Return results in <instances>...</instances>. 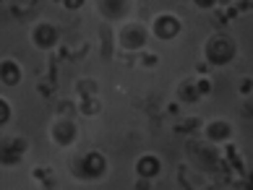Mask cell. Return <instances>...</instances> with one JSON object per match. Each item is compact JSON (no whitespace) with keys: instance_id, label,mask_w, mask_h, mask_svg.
I'll return each mask as SVG.
<instances>
[{"instance_id":"obj_1","label":"cell","mask_w":253,"mask_h":190,"mask_svg":"<svg viewBox=\"0 0 253 190\" xmlns=\"http://www.w3.org/2000/svg\"><path fill=\"white\" fill-rule=\"evenodd\" d=\"M107 169H110V161L102 151H86V154L79 159V164L73 172L81 180H86V183H97V180H102L107 175Z\"/></svg>"},{"instance_id":"obj_2","label":"cell","mask_w":253,"mask_h":190,"mask_svg":"<svg viewBox=\"0 0 253 190\" xmlns=\"http://www.w3.org/2000/svg\"><path fill=\"white\" fill-rule=\"evenodd\" d=\"M29 154V141L24 136L0 138V167H18Z\"/></svg>"},{"instance_id":"obj_3","label":"cell","mask_w":253,"mask_h":190,"mask_svg":"<svg viewBox=\"0 0 253 190\" xmlns=\"http://www.w3.org/2000/svg\"><path fill=\"white\" fill-rule=\"evenodd\" d=\"M50 141H52L55 146H60V149H71L79 141V125H76V120L55 115L52 122H50Z\"/></svg>"},{"instance_id":"obj_4","label":"cell","mask_w":253,"mask_h":190,"mask_svg":"<svg viewBox=\"0 0 253 190\" xmlns=\"http://www.w3.org/2000/svg\"><path fill=\"white\" fill-rule=\"evenodd\" d=\"M146 39H149V32H146V26L138 24V21H128V24L120 26V32H118V44H120V50H126V52L144 50Z\"/></svg>"},{"instance_id":"obj_5","label":"cell","mask_w":253,"mask_h":190,"mask_svg":"<svg viewBox=\"0 0 253 190\" xmlns=\"http://www.w3.org/2000/svg\"><path fill=\"white\" fill-rule=\"evenodd\" d=\"M32 42L37 50H42V52H50L55 50V47L60 44V32H58V26L50 24V21H40L32 29Z\"/></svg>"},{"instance_id":"obj_6","label":"cell","mask_w":253,"mask_h":190,"mask_svg":"<svg viewBox=\"0 0 253 190\" xmlns=\"http://www.w3.org/2000/svg\"><path fill=\"white\" fill-rule=\"evenodd\" d=\"M180 29H183L180 18L172 16V13H159V16H154V21H152V34L157 37V39H162V42L175 39V37L180 34Z\"/></svg>"},{"instance_id":"obj_7","label":"cell","mask_w":253,"mask_h":190,"mask_svg":"<svg viewBox=\"0 0 253 190\" xmlns=\"http://www.w3.org/2000/svg\"><path fill=\"white\" fill-rule=\"evenodd\" d=\"M133 172H136V177L154 180L159 172H162V159H159L157 154H141L133 164Z\"/></svg>"},{"instance_id":"obj_8","label":"cell","mask_w":253,"mask_h":190,"mask_svg":"<svg viewBox=\"0 0 253 190\" xmlns=\"http://www.w3.org/2000/svg\"><path fill=\"white\" fill-rule=\"evenodd\" d=\"M133 8V0H99V11L107 21H120Z\"/></svg>"},{"instance_id":"obj_9","label":"cell","mask_w":253,"mask_h":190,"mask_svg":"<svg viewBox=\"0 0 253 190\" xmlns=\"http://www.w3.org/2000/svg\"><path fill=\"white\" fill-rule=\"evenodd\" d=\"M21 65H18L13 58H3L0 60V83L3 86H8V89H13V86H18L21 83Z\"/></svg>"},{"instance_id":"obj_10","label":"cell","mask_w":253,"mask_h":190,"mask_svg":"<svg viewBox=\"0 0 253 190\" xmlns=\"http://www.w3.org/2000/svg\"><path fill=\"white\" fill-rule=\"evenodd\" d=\"M206 55H209L211 63H227L232 58V44L227 39H222V37H217V39H211L206 44Z\"/></svg>"},{"instance_id":"obj_11","label":"cell","mask_w":253,"mask_h":190,"mask_svg":"<svg viewBox=\"0 0 253 190\" xmlns=\"http://www.w3.org/2000/svg\"><path fill=\"white\" fill-rule=\"evenodd\" d=\"M76 97H79V99L99 97V83H97V78H91V76H86V78H79V81H76Z\"/></svg>"},{"instance_id":"obj_12","label":"cell","mask_w":253,"mask_h":190,"mask_svg":"<svg viewBox=\"0 0 253 190\" xmlns=\"http://www.w3.org/2000/svg\"><path fill=\"white\" fill-rule=\"evenodd\" d=\"M79 112L84 117H97L102 112V99L99 97H86V99H79Z\"/></svg>"},{"instance_id":"obj_13","label":"cell","mask_w":253,"mask_h":190,"mask_svg":"<svg viewBox=\"0 0 253 190\" xmlns=\"http://www.w3.org/2000/svg\"><path fill=\"white\" fill-rule=\"evenodd\" d=\"M206 133H209L211 141H224V138H230V125L227 122H211Z\"/></svg>"},{"instance_id":"obj_14","label":"cell","mask_w":253,"mask_h":190,"mask_svg":"<svg viewBox=\"0 0 253 190\" xmlns=\"http://www.w3.org/2000/svg\"><path fill=\"white\" fill-rule=\"evenodd\" d=\"M177 97H180L183 102H196V99H199V89L191 86V83L185 81V83H180V86H177Z\"/></svg>"},{"instance_id":"obj_15","label":"cell","mask_w":253,"mask_h":190,"mask_svg":"<svg viewBox=\"0 0 253 190\" xmlns=\"http://www.w3.org/2000/svg\"><path fill=\"white\" fill-rule=\"evenodd\" d=\"M34 177L40 180V183H42L44 188H55V172H52V169L40 167V169H34Z\"/></svg>"},{"instance_id":"obj_16","label":"cell","mask_w":253,"mask_h":190,"mask_svg":"<svg viewBox=\"0 0 253 190\" xmlns=\"http://www.w3.org/2000/svg\"><path fill=\"white\" fill-rule=\"evenodd\" d=\"M13 117V107H11V102H8L5 97H0V125H8Z\"/></svg>"},{"instance_id":"obj_17","label":"cell","mask_w":253,"mask_h":190,"mask_svg":"<svg viewBox=\"0 0 253 190\" xmlns=\"http://www.w3.org/2000/svg\"><path fill=\"white\" fill-rule=\"evenodd\" d=\"M76 110H79V104H71L68 99H65V102L58 104V117H71L73 120V112Z\"/></svg>"},{"instance_id":"obj_18","label":"cell","mask_w":253,"mask_h":190,"mask_svg":"<svg viewBox=\"0 0 253 190\" xmlns=\"http://www.w3.org/2000/svg\"><path fill=\"white\" fill-rule=\"evenodd\" d=\"M84 5H86V0H63V8H68V11H81Z\"/></svg>"},{"instance_id":"obj_19","label":"cell","mask_w":253,"mask_h":190,"mask_svg":"<svg viewBox=\"0 0 253 190\" xmlns=\"http://www.w3.org/2000/svg\"><path fill=\"white\" fill-rule=\"evenodd\" d=\"M154 185V180H144V177H138L136 183H133V190H152Z\"/></svg>"},{"instance_id":"obj_20","label":"cell","mask_w":253,"mask_h":190,"mask_svg":"<svg viewBox=\"0 0 253 190\" xmlns=\"http://www.w3.org/2000/svg\"><path fill=\"white\" fill-rule=\"evenodd\" d=\"M141 65H146V68H152V65H157V55H152V52H141Z\"/></svg>"},{"instance_id":"obj_21","label":"cell","mask_w":253,"mask_h":190,"mask_svg":"<svg viewBox=\"0 0 253 190\" xmlns=\"http://www.w3.org/2000/svg\"><path fill=\"white\" fill-rule=\"evenodd\" d=\"M196 89H199V94H206V91H209V81H199V83H196Z\"/></svg>"},{"instance_id":"obj_22","label":"cell","mask_w":253,"mask_h":190,"mask_svg":"<svg viewBox=\"0 0 253 190\" xmlns=\"http://www.w3.org/2000/svg\"><path fill=\"white\" fill-rule=\"evenodd\" d=\"M193 3L199 5V8H211V5H214V0H193Z\"/></svg>"},{"instance_id":"obj_23","label":"cell","mask_w":253,"mask_h":190,"mask_svg":"<svg viewBox=\"0 0 253 190\" xmlns=\"http://www.w3.org/2000/svg\"><path fill=\"white\" fill-rule=\"evenodd\" d=\"M55 3H63V0H55Z\"/></svg>"},{"instance_id":"obj_24","label":"cell","mask_w":253,"mask_h":190,"mask_svg":"<svg viewBox=\"0 0 253 190\" xmlns=\"http://www.w3.org/2000/svg\"><path fill=\"white\" fill-rule=\"evenodd\" d=\"M0 3H3V0H0Z\"/></svg>"},{"instance_id":"obj_25","label":"cell","mask_w":253,"mask_h":190,"mask_svg":"<svg viewBox=\"0 0 253 190\" xmlns=\"http://www.w3.org/2000/svg\"><path fill=\"white\" fill-rule=\"evenodd\" d=\"M222 3H224V0H222Z\"/></svg>"}]
</instances>
